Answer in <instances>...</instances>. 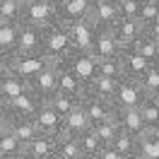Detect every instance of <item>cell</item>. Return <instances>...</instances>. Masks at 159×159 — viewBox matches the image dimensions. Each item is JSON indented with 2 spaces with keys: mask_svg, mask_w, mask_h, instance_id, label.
I'll return each instance as SVG.
<instances>
[{
  "mask_svg": "<svg viewBox=\"0 0 159 159\" xmlns=\"http://www.w3.org/2000/svg\"><path fill=\"white\" fill-rule=\"evenodd\" d=\"M82 159H87V157H82Z\"/></svg>",
  "mask_w": 159,
  "mask_h": 159,
  "instance_id": "54",
  "label": "cell"
},
{
  "mask_svg": "<svg viewBox=\"0 0 159 159\" xmlns=\"http://www.w3.org/2000/svg\"><path fill=\"white\" fill-rule=\"evenodd\" d=\"M142 2H147V5H157V7H159V0H142Z\"/></svg>",
  "mask_w": 159,
  "mask_h": 159,
  "instance_id": "46",
  "label": "cell"
},
{
  "mask_svg": "<svg viewBox=\"0 0 159 159\" xmlns=\"http://www.w3.org/2000/svg\"><path fill=\"white\" fill-rule=\"evenodd\" d=\"M10 56H5V53H0V77L5 75V72H10Z\"/></svg>",
  "mask_w": 159,
  "mask_h": 159,
  "instance_id": "41",
  "label": "cell"
},
{
  "mask_svg": "<svg viewBox=\"0 0 159 159\" xmlns=\"http://www.w3.org/2000/svg\"><path fill=\"white\" fill-rule=\"evenodd\" d=\"M138 154L142 159H159V130H147L138 138Z\"/></svg>",
  "mask_w": 159,
  "mask_h": 159,
  "instance_id": "23",
  "label": "cell"
},
{
  "mask_svg": "<svg viewBox=\"0 0 159 159\" xmlns=\"http://www.w3.org/2000/svg\"><path fill=\"white\" fill-rule=\"evenodd\" d=\"M56 70H58V92L60 94H68V97H72V99H80L82 101V97H84V84L80 82L72 72H70L63 63H56Z\"/></svg>",
  "mask_w": 159,
  "mask_h": 159,
  "instance_id": "18",
  "label": "cell"
},
{
  "mask_svg": "<svg viewBox=\"0 0 159 159\" xmlns=\"http://www.w3.org/2000/svg\"><path fill=\"white\" fill-rule=\"evenodd\" d=\"M0 157H24V145L10 133L0 140Z\"/></svg>",
  "mask_w": 159,
  "mask_h": 159,
  "instance_id": "34",
  "label": "cell"
},
{
  "mask_svg": "<svg viewBox=\"0 0 159 159\" xmlns=\"http://www.w3.org/2000/svg\"><path fill=\"white\" fill-rule=\"evenodd\" d=\"M138 22L142 24V29L152 27L154 22H159V7H157V5H147V2H142V10H140V15H138Z\"/></svg>",
  "mask_w": 159,
  "mask_h": 159,
  "instance_id": "37",
  "label": "cell"
},
{
  "mask_svg": "<svg viewBox=\"0 0 159 159\" xmlns=\"http://www.w3.org/2000/svg\"><path fill=\"white\" fill-rule=\"evenodd\" d=\"M113 34L118 39L120 48H133L135 41L145 34V29H142V24L138 20H118V24L113 27Z\"/></svg>",
  "mask_w": 159,
  "mask_h": 159,
  "instance_id": "19",
  "label": "cell"
},
{
  "mask_svg": "<svg viewBox=\"0 0 159 159\" xmlns=\"http://www.w3.org/2000/svg\"><path fill=\"white\" fill-rule=\"evenodd\" d=\"M12 135L27 147L31 140H36L41 135V130L36 125V120H12Z\"/></svg>",
  "mask_w": 159,
  "mask_h": 159,
  "instance_id": "24",
  "label": "cell"
},
{
  "mask_svg": "<svg viewBox=\"0 0 159 159\" xmlns=\"http://www.w3.org/2000/svg\"><path fill=\"white\" fill-rule=\"evenodd\" d=\"M22 22H24V24H34V27H39V29H48L53 24H58V10L51 5L48 0L24 2Z\"/></svg>",
  "mask_w": 159,
  "mask_h": 159,
  "instance_id": "4",
  "label": "cell"
},
{
  "mask_svg": "<svg viewBox=\"0 0 159 159\" xmlns=\"http://www.w3.org/2000/svg\"><path fill=\"white\" fill-rule=\"evenodd\" d=\"M140 84H142V89L147 92V97H154L159 92V65L157 63L145 72V77L140 80Z\"/></svg>",
  "mask_w": 159,
  "mask_h": 159,
  "instance_id": "36",
  "label": "cell"
},
{
  "mask_svg": "<svg viewBox=\"0 0 159 159\" xmlns=\"http://www.w3.org/2000/svg\"><path fill=\"white\" fill-rule=\"evenodd\" d=\"M120 58V65H123V77L125 80H142L145 72H147L154 63H149L147 58H142L135 48H123V53L118 56Z\"/></svg>",
  "mask_w": 159,
  "mask_h": 159,
  "instance_id": "11",
  "label": "cell"
},
{
  "mask_svg": "<svg viewBox=\"0 0 159 159\" xmlns=\"http://www.w3.org/2000/svg\"><path fill=\"white\" fill-rule=\"evenodd\" d=\"M41 106L43 104L31 92H27V94L17 97V99L7 101V118L10 120H34L36 113L41 111Z\"/></svg>",
  "mask_w": 159,
  "mask_h": 159,
  "instance_id": "9",
  "label": "cell"
},
{
  "mask_svg": "<svg viewBox=\"0 0 159 159\" xmlns=\"http://www.w3.org/2000/svg\"><path fill=\"white\" fill-rule=\"evenodd\" d=\"M2 118H7V101L5 99H0V120Z\"/></svg>",
  "mask_w": 159,
  "mask_h": 159,
  "instance_id": "43",
  "label": "cell"
},
{
  "mask_svg": "<svg viewBox=\"0 0 159 159\" xmlns=\"http://www.w3.org/2000/svg\"><path fill=\"white\" fill-rule=\"evenodd\" d=\"M12 133V120L10 118H2L0 120V140L5 138V135H10Z\"/></svg>",
  "mask_w": 159,
  "mask_h": 159,
  "instance_id": "40",
  "label": "cell"
},
{
  "mask_svg": "<svg viewBox=\"0 0 159 159\" xmlns=\"http://www.w3.org/2000/svg\"><path fill=\"white\" fill-rule=\"evenodd\" d=\"M140 10H142V0H123L118 5L120 20H138Z\"/></svg>",
  "mask_w": 159,
  "mask_h": 159,
  "instance_id": "38",
  "label": "cell"
},
{
  "mask_svg": "<svg viewBox=\"0 0 159 159\" xmlns=\"http://www.w3.org/2000/svg\"><path fill=\"white\" fill-rule=\"evenodd\" d=\"M20 24L5 22V24L0 27V53H5V56H10V58L17 56V51H20Z\"/></svg>",
  "mask_w": 159,
  "mask_h": 159,
  "instance_id": "22",
  "label": "cell"
},
{
  "mask_svg": "<svg viewBox=\"0 0 159 159\" xmlns=\"http://www.w3.org/2000/svg\"><path fill=\"white\" fill-rule=\"evenodd\" d=\"M34 120H36V125H39V130L43 135H53V138L63 135V116L51 104H43Z\"/></svg>",
  "mask_w": 159,
  "mask_h": 159,
  "instance_id": "14",
  "label": "cell"
},
{
  "mask_svg": "<svg viewBox=\"0 0 159 159\" xmlns=\"http://www.w3.org/2000/svg\"><path fill=\"white\" fill-rule=\"evenodd\" d=\"M147 92L142 89L138 80H120L118 82V92H116V99H113V106L118 111L123 109H140L145 101H147Z\"/></svg>",
  "mask_w": 159,
  "mask_h": 159,
  "instance_id": "5",
  "label": "cell"
},
{
  "mask_svg": "<svg viewBox=\"0 0 159 159\" xmlns=\"http://www.w3.org/2000/svg\"><path fill=\"white\" fill-rule=\"evenodd\" d=\"M72 39V48L80 53H92L94 51V41H97V27L89 20H80L72 24H65Z\"/></svg>",
  "mask_w": 159,
  "mask_h": 159,
  "instance_id": "7",
  "label": "cell"
},
{
  "mask_svg": "<svg viewBox=\"0 0 159 159\" xmlns=\"http://www.w3.org/2000/svg\"><path fill=\"white\" fill-rule=\"evenodd\" d=\"M80 106H82L84 113L89 116L92 125H99V123H106V120H116V111H118L111 101L99 99V97H94L92 92H84Z\"/></svg>",
  "mask_w": 159,
  "mask_h": 159,
  "instance_id": "6",
  "label": "cell"
},
{
  "mask_svg": "<svg viewBox=\"0 0 159 159\" xmlns=\"http://www.w3.org/2000/svg\"><path fill=\"white\" fill-rule=\"evenodd\" d=\"M22 2H36V0H22Z\"/></svg>",
  "mask_w": 159,
  "mask_h": 159,
  "instance_id": "50",
  "label": "cell"
},
{
  "mask_svg": "<svg viewBox=\"0 0 159 159\" xmlns=\"http://www.w3.org/2000/svg\"><path fill=\"white\" fill-rule=\"evenodd\" d=\"M89 130H92V120H89V116L84 113L82 106H77L70 116L63 118V135L80 138V135H84V133H89Z\"/></svg>",
  "mask_w": 159,
  "mask_h": 159,
  "instance_id": "20",
  "label": "cell"
},
{
  "mask_svg": "<svg viewBox=\"0 0 159 159\" xmlns=\"http://www.w3.org/2000/svg\"><path fill=\"white\" fill-rule=\"evenodd\" d=\"M152 99H157V101H159V92H157V94H154V97H152Z\"/></svg>",
  "mask_w": 159,
  "mask_h": 159,
  "instance_id": "49",
  "label": "cell"
},
{
  "mask_svg": "<svg viewBox=\"0 0 159 159\" xmlns=\"http://www.w3.org/2000/svg\"><path fill=\"white\" fill-rule=\"evenodd\" d=\"M48 104H51L56 111H58L63 118H65V116H70V113H72V111L80 106V99H72V97H68V94H60V92H58V94H56V97H53Z\"/></svg>",
  "mask_w": 159,
  "mask_h": 159,
  "instance_id": "33",
  "label": "cell"
},
{
  "mask_svg": "<svg viewBox=\"0 0 159 159\" xmlns=\"http://www.w3.org/2000/svg\"><path fill=\"white\" fill-rule=\"evenodd\" d=\"M75 157H82V154H80V140L70 138V135H58L56 159H75Z\"/></svg>",
  "mask_w": 159,
  "mask_h": 159,
  "instance_id": "29",
  "label": "cell"
},
{
  "mask_svg": "<svg viewBox=\"0 0 159 159\" xmlns=\"http://www.w3.org/2000/svg\"><path fill=\"white\" fill-rule=\"evenodd\" d=\"M113 147L120 152V157H128V154H135L138 152V138L135 135H128L120 130V135L113 140Z\"/></svg>",
  "mask_w": 159,
  "mask_h": 159,
  "instance_id": "35",
  "label": "cell"
},
{
  "mask_svg": "<svg viewBox=\"0 0 159 159\" xmlns=\"http://www.w3.org/2000/svg\"><path fill=\"white\" fill-rule=\"evenodd\" d=\"M87 92H92L94 97H99V99L111 101V104H113L116 92H118V82H116V80H109V77H101V75H99V77L92 82V87Z\"/></svg>",
  "mask_w": 159,
  "mask_h": 159,
  "instance_id": "25",
  "label": "cell"
},
{
  "mask_svg": "<svg viewBox=\"0 0 159 159\" xmlns=\"http://www.w3.org/2000/svg\"><path fill=\"white\" fill-rule=\"evenodd\" d=\"M48 2L53 5V7H56V10H60V7H63V5L68 2V0H48Z\"/></svg>",
  "mask_w": 159,
  "mask_h": 159,
  "instance_id": "44",
  "label": "cell"
},
{
  "mask_svg": "<svg viewBox=\"0 0 159 159\" xmlns=\"http://www.w3.org/2000/svg\"><path fill=\"white\" fill-rule=\"evenodd\" d=\"M65 68L75 75V77L84 84V89H89L92 82L99 77V60L94 53H80V51H72L65 60H60Z\"/></svg>",
  "mask_w": 159,
  "mask_h": 159,
  "instance_id": "3",
  "label": "cell"
},
{
  "mask_svg": "<svg viewBox=\"0 0 159 159\" xmlns=\"http://www.w3.org/2000/svg\"><path fill=\"white\" fill-rule=\"evenodd\" d=\"M2 24H5V22H2V20H0V27H2Z\"/></svg>",
  "mask_w": 159,
  "mask_h": 159,
  "instance_id": "51",
  "label": "cell"
},
{
  "mask_svg": "<svg viewBox=\"0 0 159 159\" xmlns=\"http://www.w3.org/2000/svg\"><path fill=\"white\" fill-rule=\"evenodd\" d=\"M56 152H58V138L41 133L24 147V159H56Z\"/></svg>",
  "mask_w": 159,
  "mask_h": 159,
  "instance_id": "12",
  "label": "cell"
},
{
  "mask_svg": "<svg viewBox=\"0 0 159 159\" xmlns=\"http://www.w3.org/2000/svg\"><path fill=\"white\" fill-rule=\"evenodd\" d=\"M120 20V12H118V5H113L109 0H94L92 5V12H89V22L97 27V31L101 29H113Z\"/></svg>",
  "mask_w": 159,
  "mask_h": 159,
  "instance_id": "10",
  "label": "cell"
},
{
  "mask_svg": "<svg viewBox=\"0 0 159 159\" xmlns=\"http://www.w3.org/2000/svg\"><path fill=\"white\" fill-rule=\"evenodd\" d=\"M97 60H99V58H97ZM99 75H101V77H109V80L120 82V80H123V65H120V58L99 60Z\"/></svg>",
  "mask_w": 159,
  "mask_h": 159,
  "instance_id": "32",
  "label": "cell"
},
{
  "mask_svg": "<svg viewBox=\"0 0 159 159\" xmlns=\"http://www.w3.org/2000/svg\"><path fill=\"white\" fill-rule=\"evenodd\" d=\"M0 159H24V157H0Z\"/></svg>",
  "mask_w": 159,
  "mask_h": 159,
  "instance_id": "48",
  "label": "cell"
},
{
  "mask_svg": "<svg viewBox=\"0 0 159 159\" xmlns=\"http://www.w3.org/2000/svg\"><path fill=\"white\" fill-rule=\"evenodd\" d=\"M0 2H5V0H0Z\"/></svg>",
  "mask_w": 159,
  "mask_h": 159,
  "instance_id": "53",
  "label": "cell"
},
{
  "mask_svg": "<svg viewBox=\"0 0 159 159\" xmlns=\"http://www.w3.org/2000/svg\"><path fill=\"white\" fill-rule=\"evenodd\" d=\"M123 159H142V157H140L138 152H135V154H128V157H123Z\"/></svg>",
  "mask_w": 159,
  "mask_h": 159,
  "instance_id": "45",
  "label": "cell"
},
{
  "mask_svg": "<svg viewBox=\"0 0 159 159\" xmlns=\"http://www.w3.org/2000/svg\"><path fill=\"white\" fill-rule=\"evenodd\" d=\"M27 92H29V82L17 77L15 72H5L0 77V99L12 101L17 97H22V94H27Z\"/></svg>",
  "mask_w": 159,
  "mask_h": 159,
  "instance_id": "21",
  "label": "cell"
},
{
  "mask_svg": "<svg viewBox=\"0 0 159 159\" xmlns=\"http://www.w3.org/2000/svg\"><path fill=\"white\" fill-rule=\"evenodd\" d=\"M116 120L123 133L128 135H135V138H142L147 133V123L142 118L140 109H123V111H116Z\"/></svg>",
  "mask_w": 159,
  "mask_h": 159,
  "instance_id": "15",
  "label": "cell"
},
{
  "mask_svg": "<svg viewBox=\"0 0 159 159\" xmlns=\"http://www.w3.org/2000/svg\"><path fill=\"white\" fill-rule=\"evenodd\" d=\"M140 113L147 123V130H159V101L149 97L142 106H140Z\"/></svg>",
  "mask_w": 159,
  "mask_h": 159,
  "instance_id": "31",
  "label": "cell"
},
{
  "mask_svg": "<svg viewBox=\"0 0 159 159\" xmlns=\"http://www.w3.org/2000/svg\"><path fill=\"white\" fill-rule=\"evenodd\" d=\"M80 154L87 159H97L99 157V152L104 149V145H101V140L94 135V130H89V133H84V135H80Z\"/></svg>",
  "mask_w": 159,
  "mask_h": 159,
  "instance_id": "26",
  "label": "cell"
},
{
  "mask_svg": "<svg viewBox=\"0 0 159 159\" xmlns=\"http://www.w3.org/2000/svg\"><path fill=\"white\" fill-rule=\"evenodd\" d=\"M72 39H70V31L65 24H53V27H48V29H43V53L48 56L51 60H56V63H60V60H65L72 53Z\"/></svg>",
  "mask_w": 159,
  "mask_h": 159,
  "instance_id": "1",
  "label": "cell"
},
{
  "mask_svg": "<svg viewBox=\"0 0 159 159\" xmlns=\"http://www.w3.org/2000/svg\"><path fill=\"white\" fill-rule=\"evenodd\" d=\"M17 53H43V29L34 24H20V51Z\"/></svg>",
  "mask_w": 159,
  "mask_h": 159,
  "instance_id": "17",
  "label": "cell"
},
{
  "mask_svg": "<svg viewBox=\"0 0 159 159\" xmlns=\"http://www.w3.org/2000/svg\"><path fill=\"white\" fill-rule=\"evenodd\" d=\"M94 0H68L58 10V22L60 24H72L80 20H89V12Z\"/></svg>",
  "mask_w": 159,
  "mask_h": 159,
  "instance_id": "16",
  "label": "cell"
},
{
  "mask_svg": "<svg viewBox=\"0 0 159 159\" xmlns=\"http://www.w3.org/2000/svg\"><path fill=\"white\" fill-rule=\"evenodd\" d=\"M75 159H82V157H75Z\"/></svg>",
  "mask_w": 159,
  "mask_h": 159,
  "instance_id": "52",
  "label": "cell"
},
{
  "mask_svg": "<svg viewBox=\"0 0 159 159\" xmlns=\"http://www.w3.org/2000/svg\"><path fill=\"white\" fill-rule=\"evenodd\" d=\"M97 159H123V157H120V152L113 147V145H106V147L99 152V157H97Z\"/></svg>",
  "mask_w": 159,
  "mask_h": 159,
  "instance_id": "39",
  "label": "cell"
},
{
  "mask_svg": "<svg viewBox=\"0 0 159 159\" xmlns=\"http://www.w3.org/2000/svg\"><path fill=\"white\" fill-rule=\"evenodd\" d=\"M22 12H24V2L22 0H5V2H0V20L2 22L20 24Z\"/></svg>",
  "mask_w": 159,
  "mask_h": 159,
  "instance_id": "27",
  "label": "cell"
},
{
  "mask_svg": "<svg viewBox=\"0 0 159 159\" xmlns=\"http://www.w3.org/2000/svg\"><path fill=\"white\" fill-rule=\"evenodd\" d=\"M92 130H94V135L101 140L104 147H106V145H113V140L120 135L118 120H106V123H99V125H92Z\"/></svg>",
  "mask_w": 159,
  "mask_h": 159,
  "instance_id": "28",
  "label": "cell"
},
{
  "mask_svg": "<svg viewBox=\"0 0 159 159\" xmlns=\"http://www.w3.org/2000/svg\"><path fill=\"white\" fill-rule=\"evenodd\" d=\"M29 92L41 101V104H48V101L58 94V70H56V65L48 68V70H43L41 75H36V77L31 80Z\"/></svg>",
  "mask_w": 159,
  "mask_h": 159,
  "instance_id": "8",
  "label": "cell"
},
{
  "mask_svg": "<svg viewBox=\"0 0 159 159\" xmlns=\"http://www.w3.org/2000/svg\"><path fill=\"white\" fill-rule=\"evenodd\" d=\"M109 2H113V5H120V2H123V0H109Z\"/></svg>",
  "mask_w": 159,
  "mask_h": 159,
  "instance_id": "47",
  "label": "cell"
},
{
  "mask_svg": "<svg viewBox=\"0 0 159 159\" xmlns=\"http://www.w3.org/2000/svg\"><path fill=\"white\" fill-rule=\"evenodd\" d=\"M92 53H94L99 60L118 58L120 53H123L118 39H116V34H113V29H101V31H97V41H94V51H92Z\"/></svg>",
  "mask_w": 159,
  "mask_h": 159,
  "instance_id": "13",
  "label": "cell"
},
{
  "mask_svg": "<svg viewBox=\"0 0 159 159\" xmlns=\"http://www.w3.org/2000/svg\"><path fill=\"white\" fill-rule=\"evenodd\" d=\"M157 65H159V63H157Z\"/></svg>",
  "mask_w": 159,
  "mask_h": 159,
  "instance_id": "55",
  "label": "cell"
},
{
  "mask_svg": "<svg viewBox=\"0 0 159 159\" xmlns=\"http://www.w3.org/2000/svg\"><path fill=\"white\" fill-rule=\"evenodd\" d=\"M133 48L138 51L142 58H147L149 63H159V43H157V41H152L147 34H142V36L135 41Z\"/></svg>",
  "mask_w": 159,
  "mask_h": 159,
  "instance_id": "30",
  "label": "cell"
},
{
  "mask_svg": "<svg viewBox=\"0 0 159 159\" xmlns=\"http://www.w3.org/2000/svg\"><path fill=\"white\" fill-rule=\"evenodd\" d=\"M145 34H147L152 41H157V43H159V22H154L152 27H147V29H145Z\"/></svg>",
  "mask_w": 159,
  "mask_h": 159,
  "instance_id": "42",
  "label": "cell"
},
{
  "mask_svg": "<svg viewBox=\"0 0 159 159\" xmlns=\"http://www.w3.org/2000/svg\"><path fill=\"white\" fill-rule=\"evenodd\" d=\"M53 65H56V60H51L46 53H17L10 60V72L31 82L36 75H41L43 70L53 68Z\"/></svg>",
  "mask_w": 159,
  "mask_h": 159,
  "instance_id": "2",
  "label": "cell"
}]
</instances>
